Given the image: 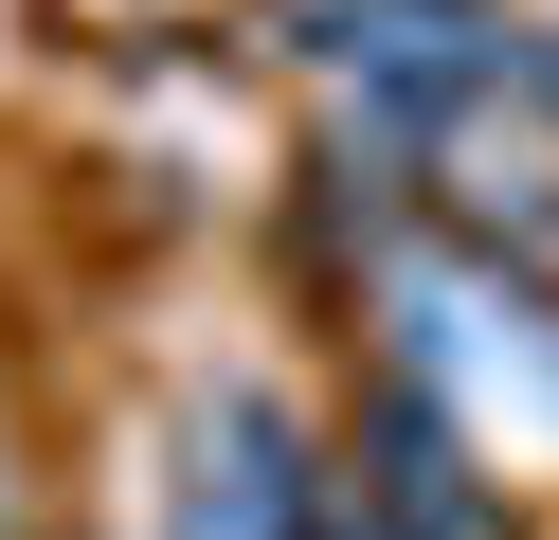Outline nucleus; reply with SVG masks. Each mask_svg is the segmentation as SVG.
<instances>
[{
    "mask_svg": "<svg viewBox=\"0 0 559 540\" xmlns=\"http://www.w3.org/2000/svg\"><path fill=\"white\" fill-rule=\"evenodd\" d=\"M343 307H361V360L415 379L506 487H559V271H523V252L451 235L433 199H397L343 252Z\"/></svg>",
    "mask_w": 559,
    "mask_h": 540,
    "instance_id": "f257e3e1",
    "label": "nucleus"
},
{
    "mask_svg": "<svg viewBox=\"0 0 559 540\" xmlns=\"http://www.w3.org/2000/svg\"><path fill=\"white\" fill-rule=\"evenodd\" d=\"M289 72L343 108V144L433 180L469 127L542 108V19L523 0H289Z\"/></svg>",
    "mask_w": 559,
    "mask_h": 540,
    "instance_id": "f03ea898",
    "label": "nucleus"
},
{
    "mask_svg": "<svg viewBox=\"0 0 559 540\" xmlns=\"http://www.w3.org/2000/svg\"><path fill=\"white\" fill-rule=\"evenodd\" d=\"M163 540H343V432L289 415L271 379H217L163 468Z\"/></svg>",
    "mask_w": 559,
    "mask_h": 540,
    "instance_id": "7ed1b4c3",
    "label": "nucleus"
},
{
    "mask_svg": "<svg viewBox=\"0 0 559 540\" xmlns=\"http://www.w3.org/2000/svg\"><path fill=\"white\" fill-rule=\"evenodd\" d=\"M325 432H343V504H361L379 540H523V487H506V468H487L415 379L361 360V396H343Z\"/></svg>",
    "mask_w": 559,
    "mask_h": 540,
    "instance_id": "20e7f679",
    "label": "nucleus"
}]
</instances>
